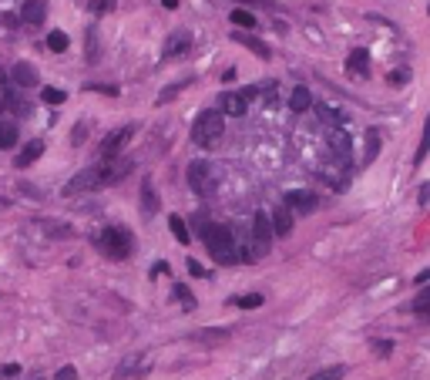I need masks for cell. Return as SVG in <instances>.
<instances>
[{
  "label": "cell",
  "mask_w": 430,
  "mask_h": 380,
  "mask_svg": "<svg viewBox=\"0 0 430 380\" xmlns=\"http://www.w3.org/2000/svg\"><path fill=\"white\" fill-rule=\"evenodd\" d=\"M269 223H273V236H289L293 226H296V216H293L286 205H276L273 216H269Z\"/></svg>",
  "instance_id": "5bb4252c"
},
{
  "label": "cell",
  "mask_w": 430,
  "mask_h": 380,
  "mask_svg": "<svg viewBox=\"0 0 430 380\" xmlns=\"http://www.w3.org/2000/svg\"><path fill=\"white\" fill-rule=\"evenodd\" d=\"M252 239H256V253H269L273 249V223L266 212H256L252 216Z\"/></svg>",
  "instance_id": "52a82bcc"
},
{
  "label": "cell",
  "mask_w": 430,
  "mask_h": 380,
  "mask_svg": "<svg viewBox=\"0 0 430 380\" xmlns=\"http://www.w3.org/2000/svg\"><path fill=\"white\" fill-rule=\"evenodd\" d=\"M326 145H330V152L336 155L340 162H350L353 158V138L343 131V128H333V131L326 135Z\"/></svg>",
  "instance_id": "8fae6325"
},
{
  "label": "cell",
  "mask_w": 430,
  "mask_h": 380,
  "mask_svg": "<svg viewBox=\"0 0 430 380\" xmlns=\"http://www.w3.org/2000/svg\"><path fill=\"white\" fill-rule=\"evenodd\" d=\"M427 306H430V296H427V293H420V296H417V303H414V309H417V313H427Z\"/></svg>",
  "instance_id": "60d3db41"
},
{
  "label": "cell",
  "mask_w": 430,
  "mask_h": 380,
  "mask_svg": "<svg viewBox=\"0 0 430 380\" xmlns=\"http://www.w3.org/2000/svg\"><path fill=\"white\" fill-rule=\"evenodd\" d=\"M88 91H101V94H111V98L118 94L115 84H88Z\"/></svg>",
  "instance_id": "d590c367"
},
{
  "label": "cell",
  "mask_w": 430,
  "mask_h": 380,
  "mask_svg": "<svg viewBox=\"0 0 430 380\" xmlns=\"http://www.w3.org/2000/svg\"><path fill=\"white\" fill-rule=\"evenodd\" d=\"M14 145H17V125L0 118V152H3V149H14Z\"/></svg>",
  "instance_id": "603a6c76"
},
{
  "label": "cell",
  "mask_w": 430,
  "mask_h": 380,
  "mask_svg": "<svg viewBox=\"0 0 430 380\" xmlns=\"http://www.w3.org/2000/svg\"><path fill=\"white\" fill-rule=\"evenodd\" d=\"M175 296L182 300V306H185V309H196V296L189 293V286H182V283H178V286H175Z\"/></svg>",
  "instance_id": "1f68e13d"
},
{
  "label": "cell",
  "mask_w": 430,
  "mask_h": 380,
  "mask_svg": "<svg viewBox=\"0 0 430 380\" xmlns=\"http://www.w3.org/2000/svg\"><path fill=\"white\" fill-rule=\"evenodd\" d=\"M101 51H98V31H88V64H98Z\"/></svg>",
  "instance_id": "f1b7e54d"
},
{
  "label": "cell",
  "mask_w": 430,
  "mask_h": 380,
  "mask_svg": "<svg viewBox=\"0 0 430 380\" xmlns=\"http://www.w3.org/2000/svg\"><path fill=\"white\" fill-rule=\"evenodd\" d=\"M40 155H44V142H31L24 152L17 155V162H14V165H17V168H27L31 162H38Z\"/></svg>",
  "instance_id": "44dd1931"
},
{
  "label": "cell",
  "mask_w": 430,
  "mask_h": 380,
  "mask_svg": "<svg viewBox=\"0 0 430 380\" xmlns=\"http://www.w3.org/2000/svg\"><path fill=\"white\" fill-rule=\"evenodd\" d=\"M84 135H88V125H78V128H75V138H71V142H75V145H81V142H84Z\"/></svg>",
  "instance_id": "7bdbcfd3"
},
{
  "label": "cell",
  "mask_w": 430,
  "mask_h": 380,
  "mask_svg": "<svg viewBox=\"0 0 430 380\" xmlns=\"http://www.w3.org/2000/svg\"><path fill=\"white\" fill-rule=\"evenodd\" d=\"M235 306H242V309H256V306H263V296L259 293H245V296H239Z\"/></svg>",
  "instance_id": "4dcf8cb0"
},
{
  "label": "cell",
  "mask_w": 430,
  "mask_h": 380,
  "mask_svg": "<svg viewBox=\"0 0 430 380\" xmlns=\"http://www.w3.org/2000/svg\"><path fill=\"white\" fill-rule=\"evenodd\" d=\"M168 229H172V236L182 242V246H189L192 242V236H189V226H185V219L182 216H168Z\"/></svg>",
  "instance_id": "cb8c5ba5"
},
{
  "label": "cell",
  "mask_w": 430,
  "mask_h": 380,
  "mask_svg": "<svg viewBox=\"0 0 430 380\" xmlns=\"http://www.w3.org/2000/svg\"><path fill=\"white\" fill-rule=\"evenodd\" d=\"M131 168H135V162L131 158H111L105 168H101V186H115V182H121V179H128L131 175Z\"/></svg>",
  "instance_id": "9c48e42d"
},
{
  "label": "cell",
  "mask_w": 430,
  "mask_h": 380,
  "mask_svg": "<svg viewBox=\"0 0 430 380\" xmlns=\"http://www.w3.org/2000/svg\"><path fill=\"white\" fill-rule=\"evenodd\" d=\"M17 374H21V367H17V364H7V367H0V380H3V377H17Z\"/></svg>",
  "instance_id": "f35d334b"
},
{
  "label": "cell",
  "mask_w": 430,
  "mask_h": 380,
  "mask_svg": "<svg viewBox=\"0 0 430 380\" xmlns=\"http://www.w3.org/2000/svg\"><path fill=\"white\" fill-rule=\"evenodd\" d=\"M54 380H78V370H75V367H61Z\"/></svg>",
  "instance_id": "74e56055"
},
{
  "label": "cell",
  "mask_w": 430,
  "mask_h": 380,
  "mask_svg": "<svg viewBox=\"0 0 430 380\" xmlns=\"http://www.w3.org/2000/svg\"><path fill=\"white\" fill-rule=\"evenodd\" d=\"M68 44H71V40H68L64 31H51V34H47V47H51V51H57V54H61V51H68Z\"/></svg>",
  "instance_id": "83f0119b"
},
{
  "label": "cell",
  "mask_w": 430,
  "mask_h": 380,
  "mask_svg": "<svg viewBox=\"0 0 430 380\" xmlns=\"http://www.w3.org/2000/svg\"><path fill=\"white\" fill-rule=\"evenodd\" d=\"M347 68L350 71H356V75H370V54L363 51V47H356V51H350V58H347Z\"/></svg>",
  "instance_id": "d6986e66"
},
{
  "label": "cell",
  "mask_w": 430,
  "mask_h": 380,
  "mask_svg": "<svg viewBox=\"0 0 430 380\" xmlns=\"http://www.w3.org/2000/svg\"><path fill=\"white\" fill-rule=\"evenodd\" d=\"M21 17H24L27 24H44V17H47V3H44V0H27V3L21 7Z\"/></svg>",
  "instance_id": "e0dca14e"
},
{
  "label": "cell",
  "mask_w": 430,
  "mask_h": 380,
  "mask_svg": "<svg viewBox=\"0 0 430 380\" xmlns=\"http://www.w3.org/2000/svg\"><path fill=\"white\" fill-rule=\"evenodd\" d=\"M229 21H232L235 27H256V17H252L245 7H235L232 14H229Z\"/></svg>",
  "instance_id": "d4e9b609"
},
{
  "label": "cell",
  "mask_w": 430,
  "mask_h": 380,
  "mask_svg": "<svg viewBox=\"0 0 430 380\" xmlns=\"http://www.w3.org/2000/svg\"><path fill=\"white\" fill-rule=\"evenodd\" d=\"M131 135H135V125H124V128L111 131V135L101 142V149H98V152H101V158H115V155L121 152L124 145H128V138H131Z\"/></svg>",
  "instance_id": "30bf717a"
},
{
  "label": "cell",
  "mask_w": 430,
  "mask_h": 380,
  "mask_svg": "<svg viewBox=\"0 0 430 380\" xmlns=\"http://www.w3.org/2000/svg\"><path fill=\"white\" fill-rule=\"evenodd\" d=\"M407 77H410V71H393V75H390V84H393V88H400V84H403Z\"/></svg>",
  "instance_id": "b9f144b4"
},
{
  "label": "cell",
  "mask_w": 430,
  "mask_h": 380,
  "mask_svg": "<svg viewBox=\"0 0 430 380\" xmlns=\"http://www.w3.org/2000/svg\"><path fill=\"white\" fill-rule=\"evenodd\" d=\"M189 186H192V192H198V195H212L215 186H219V175H215V168H212L209 162H192V165H189Z\"/></svg>",
  "instance_id": "277c9868"
},
{
  "label": "cell",
  "mask_w": 430,
  "mask_h": 380,
  "mask_svg": "<svg viewBox=\"0 0 430 380\" xmlns=\"http://www.w3.org/2000/svg\"><path fill=\"white\" fill-rule=\"evenodd\" d=\"M316 114H319V121H326V125H343V114H336L333 108H326V105H319Z\"/></svg>",
  "instance_id": "f546056e"
},
{
  "label": "cell",
  "mask_w": 430,
  "mask_h": 380,
  "mask_svg": "<svg viewBox=\"0 0 430 380\" xmlns=\"http://www.w3.org/2000/svg\"><path fill=\"white\" fill-rule=\"evenodd\" d=\"M98 246H101V253L105 256H111V259H128V253H131V236L124 232V229H105L101 232V239H98Z\"/></svg>",
  "instance_id": "3957f363"
},
{
  "label": "cell",
  "mask_w": 430,
  "mask_h": 380,
  "mask_svg": "<svg viewBox=\"0 0 430 380\" xmlns=\"http://www.w3.org/2000/svg\"><path fill=\"white\" fill-rule=\"evenodd\" d=\"M185 266H189V273H192L196 279H205V276H209V273H205V266H202L198 259H192V256H189V263H185Z\"/></svg>",
  "instance_id": "836d02e7"
},
{
  "label": "cell",
  "mask_w": 430,
  "mask_h": 380,
  "mask_svg": "<svg viewBox=\"0 0 430 380\" xmlns=\"http://www.w3.org/2000/svg\"><path fill=\"white\" fill-rule=\"evenodd\" d=\"M289 108H293V112H310V108H313L310 88H296V91L289 94Z\"/></svg>",
  "instance_id": "ffe728a7"
},
{
  "label": "cell",
  "mask_w": 430,
  "mask_h": 380,
  "mask_svg": "<svg viewBox=\"0 0 430 380\" xmlns=\"http://www.w3.org/2000/svg\"><path fill=\"white\" fill-rule=\"evenodd\" d=\"M222 135H226V121L219 112H202L192 125V142L198 149H215L222 142Z\"/></svg>",
  "instance_id": "7a4b0ae2"
},
{
  "label": "cell",
  "mask_w": 430,
  "mask_h": 380,
  "mask_svg": "<svg viewBox=\"0 0 430 380\" xmlns=\"http://www.w3.org/2000/svg\"><path fill=\"white\" fill-rule=\"evenodd\" d=\"M161 3H165V10H175V7H178V0H161Z\"/></svg>",
  "instance_id": "f6af8a7d"
},
{
  "label": "cell",
  "mask_w": 430,
  "mask_h": 380,
  "mask_svg": "<svg viewBox=\"0 0 430 380\" xmlns=\"http://www.w3.org/2000/svg\"><path fill=\"white\" fill-rule=\"evenodd\" d=\"M3 105H10V108L21 114V118H24V114H31V105H27V101H21V98H17V94H14L10 88L3 91Z\"/></svg>",
  "instance_id": "484cf974"
},
{
  "label": "cell",
  "mask_w": 430,
  "mask_h": 380,
  "mask_svg": "<svg viewBox=\"0 0 430 380\" xmlns=\"http://www.w3.org/2000/svg\"><path fill=\"white\" fill-rule=\"evenodd\" d=\"M10 77H14V84H21V88H31V84H38V71H34L31 64H17Z\"/></svg>",
  "instance_id": "7402d4cb"
},
{
  "label": "cell",
  "mask_w": 430,
  "mask_h": 380,
  "mask_svg": "<svg viewBox=\"0 0 430 380\" xmlns=\"http://www.w3.org/2000/svg\"><path fill=\"white\" fill-rule=\"evenodd\" d=\"M189 47H192V31H172V34L165 38L161 58H182Z\"/></svg>",
  "instance_id": "7c38bea8"
},
{
  "label": "cell",
  "mask_w": 430,
  "mask_h": 380,
  "mask_svg": "<svg viewBox=\"0 0 430 380\" xmlns=\"http://www.w3.org/2000/svg\"><path fill=\"white\" fill-rule=\"evenodd\" d=\"M155 276H161V273H168V263H155V269H152Z\"/></svg>",
  "instance_id": "ee69618b"
},
{
  "label": "cell",
  "mask_w": 430,
  "mask_h": 380,
  "mask_svg": "<svg viewBox=\"0 0 430 380\" xmlns=\"http://www.w3.org/2000/svg\"><path fill=\"white\" fill-rule=\"evenodd\" d=\"M286 209L293 216H310V212L319 209V199L313 192H286Z\"/></svg>",
  "instance_id": "ba28073f"
},
{
  "label": "cell",
  "mask_w": 430,
  "mask_h": 380,
  "mask_svg": "<svg viewBox=\"0 0 430 380\" xmlns=\"http://www.w3.org/2000/svg\"><path fill=\"white\" fill-rule=\"evenodd\" d=\"M118 0H94V14H108V10H115Z\"/></svg>",
  "instance_id": "e575fe53"
},
{
  "label": "cell",
  "mask_w": 430,
  "mask_h": 380,
  "mask_svg": "<svg viewBox=\"0 0 430 380\" xmlns=\"http://www.w3.org/2000/svg\"><path fill=\"white\" fill-rule=\"evenodd\" d=\"M343 377H347V367H343V364H333V367H326V370L313 374L310 380H343Z\"/></svg>",
  "instance_id": "4316f807"
},
{
  "label": "cell",
  "mask_w": 430,
  "mask_h": 380,
  "mask_svg": "<svg viewBox=\"0 0 430 380\" xmlns=\"http://www.w3.org/2000/svg\"><path fill=\"white\" fill-rule=\"evenodd\" d=\"M380 145H384L380 128H370V131H366V149H363V165H370V162L380 155Z\"/></svg>",
  "instance_id": "ac0fdd59"
},
{
  "label": "cell",
  "mask_w": 430,
  "mask_h": 380,
  "mask_svg": "<svg viewBox=\"0 0 430 380\" xmlns=\"http://www.w3.org/2000/svg\"><path fill=\"white\" fill-rule=\"evenodd\" d=\"M40 98H44L47 105H61V101H64V91H57V88H44Z\"/></svg>",
  "instance_id": "d6a6232c"
},
{
  "label": "cell",
  "mask_w": 430,
  "mask_h": 380,
  "mask_svg": "<svg viewBox=\"0 0 430 380\" xmlns=\"http://www.w3.org/2000/svg\"><path fill=\"white\" fill-rule=\"evenodd\" d=\"M152 370V360L148 353H131L128 360H121V367L115 370V380H135V377H145Z\"/></svg>",
  "instance_id": "8992f818"
},
{
  "label": "cell",
  "mask_w": 430,
  "mask_h": 380,
  "mask_svg": "<svg viewBox=\"0 0 430 380\" xmlns=\"http://www.w3.org/2000/svg\"><path fill=\"white\" fill-rule=\"evenodd\" d=\"M229 333L226 330H212V333H202V340H209V343H215V340H226Z\"/></svg>",
  "instance_id": "ab89813d"
},
{
  "label": "cell",
  "mask_w": 430,
  "mask_h": 380,
  "mask_svg": "<svg viewBox=\"0 0 430 380\" xmlns=\"http://www.w3.org/2000/svg\"><path fill=\"white\" fill-rule=\"evenodd\" d=\"M232 40L235 44H242V47H249L259 61H269L273 58V51H269V44L266 40H259L256 34H245V31H232Z\"/></svg>",
  "instance_id": "4fadbf2b"
},
{
  "label": "cell",
  "mask_w": 430,
  "mask_h": 380,
  "mask_svg": "<svg viewBox=\"0 0 430 380\" xmlns=\"http://www.w3.org/2000/svg\"><path fill=\"white\" fill-rule=\"evenodd\" d=\"M222 112L232 114V118H242V114L249 112L245 94H242V91H226V94H222Z\"/></svg>",
  "instance_id": "9a60e30c"
},
{
  "label": "cell",
  "mask_w": 430,
  "mask_h": 380,
  "mask_svg": "<svg viewBox=\"0 0 430 380\" xmlns=\"http://www.w3.org/2000/svg\"><path fill=\"white\" fill-rule=\"evenodd\" d=\"M373 350H377V357H390L393 343L390 340H380V343H373Z\"/></svg>",
  "instance_id": "8d00e7d4"
},
{
  "label": "cell",
  "mask_w": 430,
  "mask_h": 380,
  "mask_svg": "<svg viewBox=\"0 0 430 380\" xmlns=\"http://www.w3.org/2000/svg\"><path fill=\"white\" fill-rule=\"evenodd\" d=\"M202 239H205L209 256H212L219 266H232V263H239V249H235L232 232L226 226H202Z\"/></svg>",
  "instance_id": "6da1fadb"
},
{
  "label": "cell",
  "mask_w": 430,
  "mask_h": 380,
  "mask_svg": "<svg viewBox=\"0 0 430 380\" xmlns=\"http://www.w3.org/2000/svg\"><path fill=\"white\" fill-rule=\"evenodd\" d=\"M101 189V168L91 165V168H81L78 175L64 186V195H84V192H94Z\"/></svg>",
  "instance_id": "5b68a950"
},
{
  "label": "cell",
  "mask_w": 430,
  "mask_h": 380,
  "mask_svg": "<svg viewBox=\"0 0 430 380\" xmlns=\"http://www.w3.org/2000/svg\"><path fill=\"white\" fill-rule=\"evenodd\" d=\"M142 216L145 219H155L158 216V192L152 186V179H145V186H142Z\"/></svg>",
  "instance_id": "2e32d148"
}]
</instances>
